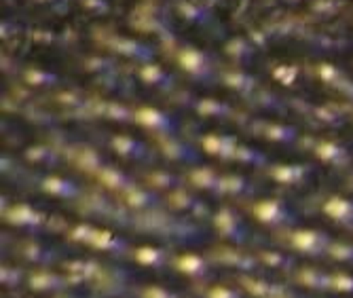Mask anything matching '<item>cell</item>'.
I'll return each instance as SVG.
<instances>
[{
  "label": "cell",
  "mask_w": 353,
  "mask_h": 298,
  "mask_svg": "<svg viewBox=\"0 0 353 298\" xmlns=\"http://www.w3.org/2000/svg\"><path fill=\"white\" fill-rule=\"evenodd\" d=\"M208 298H239V294L227 286H214L210 292H208Z\"/></svg>",
  "instance_id": "cell-17"
},
{
  "label": "cell",
  "mask_w": 353,
  "mask_h": 298,
  "mask_svg": "<svg viewBox=\"0 0 353 298\" xmlns=\"http://www.w3.org/2000/svg\"><path fill=\"white\" fill-rule=\"evenodd\" d=\"M245 281H248V288H250V292H252V294L265 296V294H269V292H271V286H269V284H265V281H259V279H245Z\"/></svg>",
  "instance_id": "cell-19"
},
{
  "label": "cell",
  "mask_w": 353,
  "mask_h": 298,
  "mask_svg": "<svg viewBox=\"0 0 353 298\" xmlns=\"http://www.w3.org/2000/svg\"><path fill=\"white\" fill-rule=\"evenodd\" d=\"M176 269L190 277H201L208 273V264L197 254H182L180 258H176Z\"/></svg>",
  "instance_id": "cell-7"
},
{
  "label": "cell",
  "mask_w": 353,
  "mask_h": 298,
  "mask_svg": "<svg viewBox=\"0 0 353 298\" xmlns=\"http://www.w3.org/2000/svg\"><path fill=\"white\" fill-rule=\"evenodd\" d=\"M222 260L224 262H229V264H233V267H239V269H254V260L250 258V256H243V254H239V252H235V250H229V252H224L222 254Z\"/></svg>",
  "instance_id": "cell-11"
},
{
  "label": "cell",
  "mask_w": 353,
  "mask_h": 298,
  "mask_svg": "<svg viewBox=\"0 0 353 298\" xmlns=\"http://www.w3.org/2000/svg\"><path fill=\"white\" fill-rule=\"evenodd\" d=\"M142 298H178L176 294L168 292L165 288H159V286H150L142 292Z\"/></svg>",
  "instance_id": "cell-18"
},
{
  "label": "cell",
  "mask_w": 353,
  "mask_h": 298,
  "mask_svg": "<svg viewBox=\"0 0 353 298\" xmlns=\"http://www.w3.org/2000/svg\"><path fill=\"white\" fill-rule=\"evenodd\" d=\"M93 226H89V224H79V226H74L72 228V233H70V237L74 239V241H81V244H89V239H91V235H93Z\"/></svg>",
  "instance_id": "cell-16"
},
{
  "label": "cell",
  "mask_w": 353,
  "mask_h": 298,
  "mask_svg": "<svg viewBox=\"0 0 353 298\" xmlns=\"http://www.w3.org/2000/svg\"><path fill=\"white\" fill-rule=\"evenodd\" d=\"M324 212L328 218L336 220V222H343V224H351L353 222V203L347 201L343 197H332L330 201L324 206Z\"/></svg>",
  "instance_id": "cell-6"
},
{
  "label": "cell",
  "mask_w": 353,
  "mask_h": 298,
  "mask_svg": "<svg viewBox=\"0 0 353 298\" xmlns=\"http://www.w3.org/2000/svg\"><path fill=\"white\" fill-rule=\"evenodd\" d=\"M87 246H93L95 250H112V252H121L125 248H130V244L125 239L117 237L112 230H104V228H95Z\"/></svg>",
  "instance_id": "cell-5"
},
{
  "label": "cell",
  "mask_w": 353,
  "mask_h": 298,
  "mask_svg": "<svg viewBox=\"0 0 353 298\" xmlns=\"http://www.w3.org/2000/svg\"><path fill=\"white\" fill-rule=\"evenodd\" d=\"M328 256H332L334 260L353 262V246H347V244H332L330 250H328Z\"/></svg>",
  "instance_id": "cell-12"
},
{
  "label": "cell",
  "mask_w": 353,
  "mask_h": 298,
  "mask_svg": "<svg viewBox=\"0 0 353 298\" xmlns=\"http://www.w3.org/2000/svg\"><path fill=\"white\" fill-rule=\"evenodd\" d=\"M330 288L336 290V292H353V277L351 275H334L330 277Z\"/></svg>",
  "instance_id": "cell-13"
},
{
  "label": "cell",
  "mask_w": 353,
  "mask_h": 298,
  "mask_svg": "<svg viewBox=\"0 0 353 298\" xmlns=\"http://www.w3.org/2000/svg\"><path fill=\"white\" fill-rule=\"evenodd\" d=\"M136 260L144 267H163L168 262V256L163 250L159 248H152V246H144V248H138L136 250Z\"/></svg>",
  "instance_id": "cell-8"
},
{
  "label": "cell",
  "mask_w": 353,
  "mask_h": 298,
  "mask_svg": "<svg viewBox=\"0 0 353 298\" xmlns=\"http://www.w3.org/2000/svg\"><path fill=\"white\" fill-rule=\"evenodd\" d=\"M261 260L269 264V267H288V264H290V258H285L283 254H277V252H263Z\"/></svg>",
  "instance_id": "cell-14"
},
{
  "label": "cell",
  "mask_w": 353,
  "mask_h": 298,
  "mask_svg": "<svg viewBox=\"0 0 353 298\" xmlns=\"http://www.w3.org/2000/svg\"><path fill=\"white\" fill-rule=\"evenodd\" d=\"M21 275H23L21 269H7V267H3V281L9 277V279H13V286H15V284L21 281Z\"/></svg>",
  "instance_id": "cell-20"
},
{
  "label": "cell",
  "mask_w": 353,
  "mask_h": 298,
  "mask_svg": "<svg viewBox=\"0 0 353 298\" xmlns=\"http://www.w3.org/2000/svg\"><path fill=\"white\" fill-rule=\"evenodd\" d=\"M5 220L13 226H26V228H37L45 224V214L32 210L30 206H15L7 212Z\"/></svg>",
  "instance_id": "cell-4"
},
{
  "label": "cell",
  "mask_w": 353,
  "mask_h": 298,
  "mask_svg": "<svg viewBox=\"0 0 353 298\" xmlns=\"http://www.w3.org/2000/svg\"><path fill=\"white\" fill-rule=\"evenodd\" d=\"M299 281L309 286V288H315V290H322V288H330V277L319 273V271H313V269H305L301 271L299 275Z\"/></svg>",
  "instance_id": "cell-10"
},
{
  "label": "cell",
  "mask_w": 353,
  "mask_h": 298,
  "mask_svg": "<svg viewBox=\"0 0 353 298\" xmlns=\"http://www.w3.org/2000/svg\"><path fill=\"white\" fill-rule=\"evenodd\" d=\"M45 190H47V192H51V195H61V197H70V195L74 192V188H72V186H66L63 182H59L57 178L49 180V182L45 184Z\"/></svg>",
  "instance_id": "cell-15"
},
{
  "label": "cell",
  "mask_w": 353,
  "mask_h": 298,
  "mask_svg": "<svg viewBox=\"0 0 353 298\" xmlns=\"http://www.w3.org/2000/svg\"><path fill=\"white\" fill-rule=\"evenodd\" d=\"M214 224L216 228L220 230V235L229 237L233 241H243L245 239V228H243V222L241 218L231 212V210H222L214 216Z\"/></svg>",
  "instance_id": "cell-2"
},
{
  "label": "cell",
  "mask_w": 353,
  "mask_h": 298,
  "mask_svg": "<svg viewBox=\"0 0 353 298\" xmlns=\"http://www.w3.org/2000/svg\"><path fill=\"white\" fill-rule=\"evenodd\" d=\"M254 216L259 222L269 224V226H277V224H285L290 222L292 216L285 212V208L275 201V199H269V201H261L259 206L254 208Z\"/></svg>",
  "instance_id": "cell-3"
},
{
  "label": "cell",
  "mask_w": 353,
  "mask_h": 298,
  "mask_svg": "<svg viewBox=\"0 0 353 298\" xmlns=\"http://www.w3.org/2000/svg\"><path fill=\"white\" fill-rule=\"evenodd\" d=\"M292 246L309 256H319V254H328L332 239L326 235L324 230H313V228H299L290 235Z\"/></svg>",
  "instance_id": "cell-1"
},
{
  "label": "cell",
  "mask_w": 353,
  "mask_h": 298,
  "mask_svg": "<svg viewBox=\"0 0 353 298\" xmlns=\"http://www.w3.org/2000/svg\"><path fill=\"white\" fill-rule=\"evenodd\" d=\"M30 288L32 290H39V292H47V290H59L66 284V279L59 277V275H53V273H37L30 277Z\"/></svg>",
  "instance_id": "cell-9"
}]
</instances>
